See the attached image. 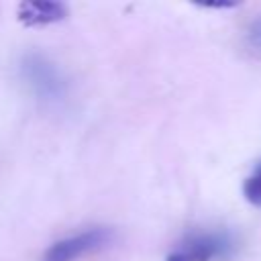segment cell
I'll list each match as a JSON object with an SVG mask.
<instances>
[{
    "mask_svg": "<svg viewBox=\"0 0 261 261\" xmlns=\"http://www.w3.org/2000/svg\"><path fill=\"white\" fill-rule=\"evenodd\" d=\"M18 75L35 100L43 104H59L67 96V80L53 59L39 51H29L18 61Z\"/></svg>",
    "mask_w": 261,
    "mask_h": 261,
    "instance_id": "6da1fadb",
    "label": "cell"
},
{
    "mask_svg": "<svg viewBox=\"0 0 261 261\" xmlns=\"http://www.w3.org/2000/svg\"><path fill=\"white\" fill-rule=\"evenodd\" d=\"M237 243L226 230L192 232L165 257V261H214L234 253Z\"/></svg>",
    "mask_w": 261,
    "mask_h": 261,
    "instance_id": "7a4b0ae2",
    "label": "cell"
},
{
    "mask_svg": "<svg viewBox=\"0 0 261 261\" xmlns=\"http://www.w3.org/2000/svg\"><path fill=\"white\" fill-rule=\"evenodd\" d=\"M114 239L112 228L108 226H90L86 230L73 232L69 237H63L55 243H51L41 261H77L82 257H88L96 251L106 249Z\"/></svg>",
    "mask_w": 261,
    "mask_h": 261,
    "instance_id": "3957f363",
    "label": "cell"
},
{
    "mask_svg": "<svg viewBox=\"0 0 261 261\" xmlns=\"http://www.w3.org/2000/svg\"><path fill=\"white\" fill-rule=\"evenodd\" d=\"M69 8L63 2L39 0V2H20L16 8V18L24 27H45L67 18Z\"/></svg>",
    "mask_w": 261,
    "mask_h": 261,
    "instance_id": "277c9868",
    "label": "cell"
},
{
    "mask_svg": "<svg viewBox=\"0 0 261 261\" xmlns=\"http://www.w3.org/2000/svg\"><path fill=\"white\" fill-rule=\"evenodd\" d=\"M243 196L249 204L261 206V161L255 165V169L243 181Z\"/></svg>",
    "mask_w": 261,
    "mask_h": 261,
    "instance_id": "5b68a950",
    "label": "cell"
},
{
    "mask_svg": "<svg viewBox=\"0 0 261 261\" xmlns=\"http://www.w3.org/2000/svg\"><path fill=\"white\" fill-rule=\"evenodd\" d=\"M245 45H247L251 51L261 53V16L255 18V20L247 27V31H245Z\"/></svg>",
    "mask_w": 261,
    "mask_h": 261,
    "instance_id": "8992f818",
    "label": "cell"
}]
</instances>
